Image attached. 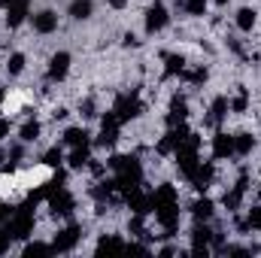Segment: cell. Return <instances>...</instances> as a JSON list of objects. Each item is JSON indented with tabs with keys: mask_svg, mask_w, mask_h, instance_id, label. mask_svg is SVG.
Segmentation results:
<instances>
[{
	"mask_svg": "<svg viewBox=\"0 0 261 258\" xmlns=\"http://www.w3.org/2000/svg\"><path fill=\"white\" fill-rule=\"evenodd\" d=\"M110 170L116 173L113 179H116V192H128L134 186H143V164H140V158L137 155H113L110 161Z\"/></svg>",
	"mask_w": 261,
	"mask_h": 258,
	"instance_id": "obj_1",
	"label": "cell"
},
{
	"mask_svg": "<svg viewBox=\"0 0 261 258\" xmlns=\"http://www.w3.org/2000/svg\"><path fill=\"white\" fill-rule=\"evenodd\" d=\"M6 231L12 234V240H28L31 234H34V207H28V203H21L12 216H9V225H6Z\"/></svg>",
	"mask_w": 261,
	"mask_h": 258,
	"instance_id": "obj_2",
	"label": "cell"
},
{
	"mask_svg": "<svg viewBox=\"0 0 261 258\" xmlns=\"http://www.w3.org/2000/svg\"><path fill=\"white\" fill-rule=\"evenodd\" d=\"M113 113L119 116V122H122V125H125V122H134V119L143 113V100H140V94H137V91L119 94V97H116V104H113Z\"/></svg>",
	"mask_w": 261,
	"mask_h": 258,
	"instance_id": "obj_3",
	"label": "cell"
},
{
	"mask_svg": "<svg viewBox=\"0 0 261 258\" xmlns=\"http://www.w3.org/2000/svg\"><path fill=\"white\" fill-rule=\"evenodd\" d=\"M119 134H122V122H119V116L110 110V113H103V119H100V137H97L94 143L103 146V149H113V146L119 143Z\"/></svg>",
	"mask_w": 261,
	"mask_h": 258,
	"instance_id": "obj_4",
	"label": "cell"
},
{
	"mask_svg": "<svg viewBox=\"0 0 261 258\" xmlns=\"http://www.w3.org/2000/svg\"><path fill=\"white\" fill-rule=\"evenodd\" d=\"M249 189V173L246 170H240V176H237V183L228 189V192L222 194V207L228 210V213H234V210H240V203H243V194Z\"/></svg>",
	"mask_w": 261,
	"mask_h": 258,
	"instance_id": "obj_5",
	"label": "cell"
},
{
	"mask_svg": "<svg viewBox=\"0 0 261 258\" xmlns=\"http://www.w3.org/2000/svg\"><path fill=\"white\" fill-rule=\"evenodd\" d=\"M79 240H82V225L70 222L67 228H61V231L55 234V240H52V249H55V252H73Z\"/></svg>",
	"mask_w": 261,
	"mask_h": 258,
	"instance_id": "obj_6",
	"label": "cell"
},
{
	"mask_svg": "<svg viewBox=\"0 0 261 258\" xmlns=\"http://www.w3.org/2000/svg\"><path fill=\"white\" fill-rule=\"evenodd\" d=\"M210 240H213V228L206 222H195V228H192V255H197V258L210 255L213 252Z\"/></svg>",
	"mask_w": 261,
	"mask_h": 258,
	"instance_id": "obj_7",
	"label": "cell"
},
{
	"mask_svg": "<svg viewBox=\"0 0 261 258\" xmlns=\"http://www.w3.org/2000/svg\"><path fill=\"white\" fill-rule=\"evenodd\" d=\"M167 21H170V15H167V6L155 0V3L146 9V21H143V28H146V34L152 37V34L164 31V28H167Z\"/></svg>",
	"mask_w": 261,
	"mask_h": 258,
	"instance_id": "obj_8",
	"label": "cell"
},
{
	"mask_svg": "<svg viewBox=\"0 0 261 258\" xmlns=\"http://www.w3.org/2000/svg\"><path fill=\"white\" fill-rule=\"evenodd\" d=\"M189 122V100L182 97V94H173L170 97V110H167V116H164V125L167 128H179V125H186Z\"/></svg>",
	"mask_w": 261,
	"mask_h": 258,
	"instance_id": "obj_9",
	"label": "cell"
},
{
	"mask_svg": "<svg viewBox=\"0 0 261 258\" xmlns=\"http://www.w3.org/2000/svg\"><path fill=\"white\" fill-rule=\"evenodd\" d=\"M46 200H49L52 216H73V210H76V197L67 192V189H55Z\"/></svg>",
	"mask_w": 261,
	"mask_h": 258,
	"instance_id": "obj_10",
	"label": "cell"
},
{
	"mask_svg": "<svg viewBox=\"0 0 261 258\" xmlns=\"http://www.w3.org/2000/svg\"><path fill=\"white\" fill-rule=\"evenodd\" d=\"M186 137H189V125H179V128H167V134L158 140V155H173Z\"/></svg>",
	"mask_w": 261,
	"mask_h": 258,
	"instance_id": "obj_11",
	"label": "cell"
},
{
	"mask_svg": "<svg viewBox=\"0 0 261 258\" xmlns=\"http://www.w3.org/2000/svg\"><path fill=\"white\" fill-rule=\"evenodd\" d=\"M70 52H55L52 58H49V70H46V79L49 82H64L67 73H70Z\"/></svg>",
	"mask_w": 261,
	"mask_h": 258,
	"instance_id": "obj_12",
	"label": "cell"
},
{
	"mask_svg": "<svg viewBox=\"0 0 261 258\" xmlns=\"http://www.w3.org/2000/svg\"><path fill=\"white\" fill-rule=\"evenodd\" d=\"M125 203H128L130 213H140V216H149L152 213V197L143 192L140 186H134V189L125 192Z\"/></svg>",
	"mask_w": 261,
	"mask_h": 258,
	"instance_id": "obj_13",
	"label": "cell"
},
{
	"mask_svg": "<svg viewBox=\"0 0 261 258\" xmlns=\"http://www.w3.org/2000/svg\"><path fill=\"white\" fill-rule=\"evenodd\" d=\"M213 179H216V164H213V161H200V164L195 167V173L189 176V183H192L200 194L213 186Z\"/></svg>",
	"mask_w": 261,
	"mask_h": 258,
	"instance_id": "obj_14",
	"label": "cell"
},
{
	"mask_svg": "<svg viewBox=\"0 0 261 258\" xmlns=\"http://www.w3.org/2000/svg\"><path fill=\"white\" fill-rule=\"evenodd\" d=\"M31 24L37 34H55L58 31V12L55 9H40L31 15Z\"/></svg>",
	"mask_w": 261,
	"mask_h": 258,
	"instance_id": "obj_15",
	"label": "cell"
},
{
	"mask_svg": "<svg viewBox=\"0 0 261 258\" xmlns=\"http://www.w3.org/2000/svg\"><path fill=\"white\" fill-rule=\"evenodd\" d=\"M231 113V100L228 97H216L213 104H210V110H206V119H203V125H210V128H219L222 122H225V116Z\"/></svg>",
	"mask_w": 261,
	"mask_h": 258,
	"instance_id": "obj_16",
	"label": "cell"
},
{
	"mask_svg": "<svg viewBox=\"0 0 261 258\" xmlns=\"http://www.w3.org/2000/svg\"><path fill=\"white\" fill-rule=\"evenodd\" d=\"M213 158H219V161L234 158V137L225 134V131H219V128L213 134Z\"/></svg>",
	"mask_w": 261,
	"mask_h": 258,
	"instance_id": "obj_17",
	"label": "cell"
},
{
	"mask_svg": "<svg viewBox=\"0 0 261 258\" xmlns=\"http://www.w3.org/2000/svg\"><path fill=\"white\" fill-rule=\"evenodd\" d=\"M88 161H91V143L73 146V152L67 155V167L70 170H82V167H88Z\"/></svg>",
	"mask_w": 261,
	"mask_h": 258,
	"instance_id": "obj_18",
	"label": "cell"
},
{
	"mask_svg": "<svg viewBox=\"0 0 261 258\" xmlns=\"http://www.w3.org/2000/svg\"><path fill=\"white\" fill-rule=\"evenodd\" d=\"M67 12H70V18H76V21H85V18H91V12H94V0H70Z\"/></svg>",
	"mask_w": 261,
	"mask_h": 258,
	"instance_id": "obj_19",
	"label": "cell"
},
{
	"mask_svg": "<svg viewBox=\"0 0 261 258\" xmlns=\"http://www.w3.org/2000/svg\"><path fill=\"white\" fill-rule=\"evenodd\" d=\"M213 213H216V203H213L210 197H197L195 203H192V216H195V222H210Z\"/></svg>",
	"mask_w": 261,
	"mask_h": 258,
	"instance_id": "obj_20",
	"label": "cell"
},
{
	"mask_svg": "<svg viewBox=\"0 0 261 258\" xmlns=\"http://www.w3.org/2000/svg\"><path fill=\"white\" fill-rule=\"evenodd\" d=\"M252 149H255V137H252L249 131H243V134H234V155L246 158V155H252Z\"/></svg>",
	"mask_w": 261,
	"mask_h": 258,
	"instance_id": "obj_21",
	"label": "cell"
},
{
	"mask_svg": "<svg viewBox=\"0 0 261 258\" xmlns=\"http://www.w3.org/2000/svg\"><path fill=\"white\" fill-rule=\"evenodd\" d=\"M161 58H164V79H170V76H179V73L186 70V58H182V55L164 52Z\"/></svg>",
	"mask_w": 261,
	"mask_h": 258,
	"instance_id": "obj_22",
	"label": "cell"
},
{
	"mask_svg": "<svg viewBox=\"0 0 261 258\" xmlns=\"http://www.w3.org/2000/svg\"><path fill=\"white\" fill-rule=\"evenodd\" d=\"M40 134H43V125H40L37 119H28V122L18 128V140H21V143H37Z\"/></svg>",
	"mask_w": 261,
	"mask_h": 258,
	"instance_id": "obj_23",
	"label": "cell"
},
{
	"mask_svg": "<svg viewBox=\"0 0 261 258\" xmlns=\"http://www.w3.org/2000/svg\"><path fill=\"white\" fill-rule=\"evenodd\" d=\"M255 21H258V12H255L252 6H243V9L237 12V28H240L243 34H249V31L255 28Z\"/></svg>",
	"mask_w": 261,
	"mask_h": 258,
	"instance_id": "obj_24",
	"label": "cell"
},
{
	"mask_svg": "<svg viewBox=\"0 0 261 258\" xmlns=\"http://www.w3.org/2000/svg\"><path fill=\"white\" fill-rule=\"evenodd\" d=\"M103 252H125V243L119 237H113V234H103L97 240V255H103Z\"/></svg>",
	"mask_w": 261,
	"mask_h": 258,
	"instance_id": "obj_25",
	"label": "cell"
},
{
	"mask_svg": "<svg viewBox=\"0 0 261 258\" xmlns=\"http://www.w3.org/2000/svg\"><path fill=\"white\" fill-rule=\"evenodd\" d=\"M88 137H91V134H88L85 128H67L64 131V143L70 146V149H73V146H85V143H91Z\"/></svg>",
	"mask_w": 261,
	"mask_h": 258,
	"instance_id": "obj_26",
	"label": "cell"
},
{
	"mask_svg": "<svg viewBox=\"0 0 261 258\" xmlns=\"http://www.w3.org/2000/svg\"><path fill=\"white\" fill-rule=\"evenodd\" d=\"M179 76H182L186 82H192V85H203V82L210 79V70H206V67H203V64H197L195 70H189V67H186V70H182Z\"/></svg>",
	"mask_w": 261,
	"mask_h": 258,
	"instance_id": "obj_27",
	"label": "cell"
},
{
	"mask_svg": "<svg viewBox=\"0 0 261 258\" xmlns=\"http://www.w3.org/2000/svg\"><path fill=\"white\" fill-rule=\"evenodd\" d=\"M40 161H43V167H52V170H55V167H61V164H64V152H61V146H52V149H46Z\"/></svg>",
	"mask_w": 261,
	"mask_h": 258,
	"instance_id": "obj_28",
	"label": "cell"
},
{
	"mask_svg": "<svg viewBox=\"0 0 261 258\" xmlns=\"http://www.w3.org/2000/svg\"><path fill=\"white\" fill-rule=\"evenodd\" d=\"M6 12V28H18L24 18H28V6H9V9H3Z\"/></svg>",
	"mask_w": 261,
	"mask_h": 258,
	"instance_id": "obj_29",
	"label": "cell"
},
{
	"mask_svg": "<svg viewBox=\"0 0 261 258\" xmlns=\"http://www.w3.org/2000/svg\"><path fill=\"white\" fill-rule=\"evenodd\" d=\"M246 107H249V91H246V85H237V97L231 100V113H246Z\"/></svg>",
	"mask_w": 261,
	"mask_h": 258,
	"instance_id": "obj_30",
	"label": "cell"
},
{
	"mask_svg": "<svg viewBox=\"0 0 261 258\" xmlns=\"http://www.w3.org/2000/svg\"><path fill=\"white\" fill-rule=\"evenodd\" d=\"M24 64H28V58H24L21 52H12L9 61H6V73H9V76H18V73L24 70Z\"/></svg>",
	"mask_w": 261,
	"mask_h": 258,
	"instance_id": "obj_31",
	"label": "cell"
},
{
	"mask_svg": "<svg viewBox=\"0 0 261 258\" xmlns=\"http://www.w3.org/2000/svg\"><path fill=\"white\" fill-rule=\"evenodd\" d=\"M21 252L31 258V255H52L55 249H52V243H37V240H34V243H24V249H21Z\"/></svg>",
	"mask_w": 261,
	"mask_h": 258,
	"instance_id": "obj_32",
	"label": "cell"
},
{
	"mask_svg": "<svg viewBox=\"0 0 261 258\" xmlns=\"http://www.w3.org/2000/svg\"><path fill=\"white\" fill-rule=\"evenodd\" d=\"M179 9L189 15H206V0H182Z\"/></svg>",
	"mask_w": 261,
	"mask_h": 258,
	"instance_id": "obj_33",
	"label": "cell"
},
{
	"mask_svg": "<svg viewBox=\"0 0 261 258\" xmlns=\"http://www.w3.org/2000/svg\"><path fill=\"white\" fill-rule=\"evenodd\" d=\"M146 216H140V213H134V219H130V234H137V237H149L146 234V222H143Z\"/></svg>",
	"mask_w": 261,
	"mask_h": 258,
	"instance_id": "obj_34",
	"label": "cell"
},
{
	"mask_svg": "<svg viewBox=\"0 0 261 258\" xmlns=\"http://www.w3.org/2000/svg\"><path fill=\"white\" fill-rule=\"evenodd\" d=\"M246 225H249V228H255V231H261V207H252V210H249Z\"/></svg>",
	"mask_w": 261,
	"mask_h": 258,
	"instance_id": "obj_35",
	"label": "cell"
},
{
	"mask_svg": "<svg viewBox=\"0 0 261 258\" xmlns=\"http://www.w3.org/2000/svg\"><path fill=\"white\" fill-rule=\"evenodd\" d=\"M79 113H82L85 119H91V116H94V100H91V97H85V100L79 104Z\"/></svg>",
	"mask_w": 261,
	"mask_h": 258,
	"instance_id": "obj_36",
	"label": "cell"
},
{
	"mask_svg": "<svg viewBox=\"0 0 261 258\" xmlns=\"http://www.w3.org/2000/svg\"><path fill=\"white\" fill-rule=\"evenodd\" d=\"M125 252H128V255H149V249L140 246V243H125Z\"/></svg>",
	"mask_w": 261,
	"mask_h": 258,
	"instance_id": "obj_37",
	"label": "cell"
},
{
	"mask_svg": "<svg viewBox=\"0 0 261 258\" xmlns=\"http://www.w3.org/2000/svg\"><path fill=\"white\" fill-rule=\"evenodd\" d=\"M9 243H12V234H9V231L3 228V231H0V255H3L6 249H9Z\"/></svg>",
	"mask_w": 261,
	"mask_h": 258,
	"instance_id": "obj_38",
	"label": "cell"
},
{
	"mask_svg": "<svg viewBox=\"0 0 261 258\" xmlns=\"http://www.w3.org/2000/svg\"><path fill=\"white\" fill-rule=\"evenodd\" d=\"M31 0H0V9H9V6H28Z\"/></svg>",
	"mask_w": 261,
	"mask_h": 258,
	"instance_id": "obj_39",
	"label": "cell"
},
{
	"mask_svg": "<svg viewBox=\"0 0 261 258\" xmlns=\"http://www.w3.org/2000/svg\"><path fill=\"white\" fill-rule=\"evenodd\" d=\"M88 167H91V173H94V176H100V173H103V164H100V161H94V158L88 161Z\"/></svg>",
	"mask_w": 261,
	"mask_h": 258,
	"instance_id": "obj_40",
	"label": "cell"
},
{
	"mask_svg": "<svg viewBox=\"0 0 261 258\" xmlns=\"http://www.w3.org/2000/svg\"><path fill=\"white\" fill-rule=\"evenodd\" d=\"M9 134V119H0V140Z\"/></svg>",
	"mask_w": 261,
	"mask_h": 258,
	"instance_id": "obj_41",
	"label": "cell"
},
{
	"mask_svg": "<svg viewBox=\"0 0 261 258\" xmlns=\"http://www.w3.org/2000/svg\"><path fill=\"white\" fill-rule=\"evenodd\" d=\"M125 46H130V49H134V46H140V40H137L134 34H125Z\"/></svg>",
	"mask_w": 261,
	"mask_h": 258,
	"instance_id": "obj_42",
	"label": "cell"
},
{
	"mask_svg": "<svg viewBox=\"0 0 261 258\" xmlns=\"http://www.w3.org/2000/svg\"><path fill=\"white\" fill-rule=\"evenodd\" d=\"M107 3H110L113 9H125V6H128V0H107Z\"/></svg>",
	"mask_w": 261,
	"mask_h": 258,
	"instance_id": "obj_43",
	"label": "cell"
},
{
	"mask_svg": "<svg viewBox=\"0 0 261 258\" xmlns=\"http://www.w3.org/2000/svg\"><path fill=\"white\" fill-rule=\"evenodd\" d=\"M173 252H176V249H173V246H164V249H161V252H158V255H161V258H167V255H173Z\"/></svg>",
	"mask_w": 261,
	"mask_h": 258,
	"instance_id": "obj_44",
	"label": "cell"
},
{
	"mask_svg": "<svg viewBox=\"0 0 261 258\" xmlns=\"http://www.w3.org/2000/svg\"><path fill=\"white\" fill-rule=\"evenodd\" d=\"M52 116H55V119H67V110H64V107H58V110H55Z\"/></svg>",
	"mask_w": 261,
	"mask_h": 258,
	"instance_id": "obj_45",
	"label": "cell"
},
{
	"mask_svg": "<svg viewBox=\"0 0 261 258\" xmlns=\"http://www.w3.org/2000/svg\"><path fill=\"white\" fill-rule=\"evenodd\" d=\"M6 216H9V210H6V207H3V203H0V222H3V219H6Z\"/></svg>",
	"mask_w": 261,
	"mask_h": 258,
	"instance_id": "obj_46",
	"label": "cell"
},
{
	"mask_svg": "<svg viewBox=\"0 0 261 258\" xmlns=\"http://www.w3.org/2000/svg\"><path fill=\"white\" fill-rule=\"evenodd\" d=\"M3 100H6V91H3V88H0V107H3Z\"/></svg>",
	"mask_w": 261,
	"mask_h": 258,
	"instance_id": "obj_47",
	"label": "cell"
},
{
	"mask_svg": "<svg viewBox=\"0 0 261 258\" xmlns=\"http://www.w3.org/2000/svg\"><path fill=\"white\" fill-rule=\"evenodd\" d=\"M216 3H219V6H228V3H231V0H216Z\"/></svg>",
	"mask_w": 261,
	"mask_h": 258,
	"instance_id": "obj_48",
	"label": "cell"
},
{
	"mask_svg": "<svg viewBox=\"0 0 261 258\" xmlns=\"http://www.w3.org/2000/svg\"><path fill=\"white\" fill-rule=\"evenodd\" d=\"M0 161H6V152H3V149H0Z\"/></svg>",
	"mask_w": 261,
	"mask_h": 258,
	"instance_id": "obj_49",
	"label": "cell"
}]
</instances>
